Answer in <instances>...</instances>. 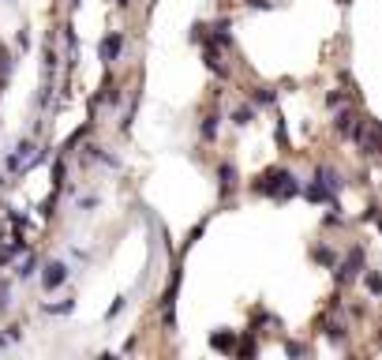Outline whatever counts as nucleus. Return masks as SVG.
<instances>
[{
	"mask_svg": "<svg viewBox=\"0 0 382 360\" xmlns=\"http://www.w3.org/2000/svg\"><path fill=\"white\" fill-rule=\"evenodd\" d=\"M251 188H255L259 196L274 199V203H288L293 196H300V180H296V173L285 169V165H274V169L259 173Z\"/></svg>",
	"mask_w": 382,
	"mask_h": 360,
	"instance_id": "f257e3e1",
	"label": "nucleus"
},
{
	"mask_svg": "<svg viewBox=\"0 0 382 360\" xmlns=\"http://www.w3.org/2000/svg\"><path fill=\"white\" fill-rule=\"evenodd\" d=\"M360 271H363V248H352V252L345 255V263L333 266V278H338V285H349V282L360 278Z\"/></svg>",
	"mask_w": 382,
	"mask_h": 360,
	"instance_id": "f03ea898",
	"label": "nucleus"
},
{
	"mask_svg": "<svg viewBox=\"0 0 382 360\" xmlns=\"http://www.w3.org/2000/svg\"><path fill=\"white\" fill-rule=\"evenodd\" d=\"M120 49H124V34H120V31L105 34V38H101V45H98L101 64H116V60H120Z\"/></svg>",
	"mask_w": 382,
	"mask_h": 360,
	"instance_id": "7ed1b4c3",
	"label": "nucleus"
},
{
	"mask_svg": "<svg viewBox=\"0 0 382 360\" xmlns=\"http://www.w3.org/2000/svg\"><path fill=\"white\" fill-rule=\"evenodd\" d=\"M64 282H68V263H45V271H42V285H45V289H60V285Z\"/></svg>",
	"mask_w": 382,
	"mask_h": 360,
	"instance_id": "20e7f679",
	"label": "nucleus"
},
{
	"mask_svg": "<svg viewBox=\"0 0 382 360\" xmlns=\"http://www.w3.org/2000/svg\"><path fill=\"white\" fill-rule=\"evenodd\" d=\"M352 128H356V113H352L349 105H338V113H333V132H338L341 139H349Z\"/></svg>",
	"mask_w": 382,
	"mask_h": 360,
	"instance_id": "39448f33",
	"label": "nucleus"
},
{
	"mask_svg": "<svg viewBox=\"0 0 382 360\" xmlns=\"http://www.w3.org/2000/svg\"><path fill=\"white\" fill-rule=\"evenodd\" d=\"M218 180H221V199H229L236 191V165L232 162H221L218 165Z\"/></svg>",
	"mask_w": 382,
	"mask_h": 360,
	"instance_id": "423d86ee",
	"label": "nucleus"
},
{
	"mask_svg": "<svg viewBox=\"0 0 382 360\" xmlns=\"http://www.w3.org/2000/svg\"><path fill=\"white\" fill-rule=\"evenodd\" d=\"M315 180L326 184V188H330L333 196H338V191H341V184H345V177H341L338 169H333V165H319V169H315Z\"/></svg>",
	"mask_w": 382,
	"mask_h": 360,
	"instance_id": "0eeeda50",
	"label": "nucleus"
},
{
	"mask_svg": "<svg viewBox=\"0 0 382 360\" xmlns=\"http://www.w3.org/2000/svg\"><path fill=\"white\" fill-rule=\"evenodd\" d=\"M300 191H304L307 203H333V199H338V196H333L326 184H319V180H307V188H300Z\"/></svg>",
	"mask_w": 382,
	"mask_h": 360,
	"instance_id": "6e6552de",
	"label": "nucleus"
},
{
	"mask_svg": "<svg viewBox=\"0 0 382 360\" xmlns=\"http://www.w3.org/2000/svg\"><path fill=\"white\" fill-rule=\"evenodd\" d=\"M218 128H221V113H207V117H202V124H199V135L207 143H214V139H218Z\"/></svg>",
	"mask_w": 382,
	"mask_h": 360,
	"instance_id": "1a4fd4ad",
	"label": "nucleus"
},
{
	"mask_svg": "<svg viewBox=\"0 0 382 360\" xmlns=\"http://www.w3.org/2000/svg\"><path fill=\"white\" fill-rule=\"evenodd\" d=\"M251 120H255V109H251V105H240L236 113H232V124H236V128H248Z\"/></svg>",
	"mask_w": 382,
	"mask_h": 360,
	"instance_id": "9d476101",
	"label": "nucleus"
},
{
	"mask_svg": "<svg viewBox=\"0 0 382 360\" xmlns=\"http://www.w3.org/2000/svg\"><path fill=\"white\" fill-rule=\"evenodd\" d=\"M210 345H214V349H221V353H232V349H236V338H232V334H214V338H210Z\"/></svg>",
	"mask_w": 382,
	"mask_h": 360,
	"instance_id": "9b49d317",
	"label": "nucleus"
},
{
	"mask_svg": "<svg viewBox=\"0 0 382 360\" xmlns=\"http://www.w3.org/2000/svg\"><path fill=\"white\" fill-rule=\"evenodd\" d=\"M34 271H38V255H26L15 274H19V278H34Z\"/></svg>",
	"mask_w": 382,
	"mask_h": 360,
	"instance_id": "f8f14e48",
	"label": "nucleus"
},
{
	"mask_svg": "<svg viewBox=\"0 0 382 360\" xmlns=\"http://www.w3.org/2000/svg\"><path fill=\"white\" fill-rule=\"evenodd\" d=\"M315 259H319L322 266H338V255H333L326 244H319V248H315Z\"/></svg>",
	"mask_w": 382,
	"mask_h": 360,
	"instance_id": "ddd939ff",
	"label": "nucleus"
},
{
	"mask_svg": "<svg viewBox=\"0 0 382 360\" xmlns=\"http://www.w3.org/2000/svg\"><path fill=\"white\" fill-rule=\"evenodd\" d=\"M251 98H255V105H274V101H277V94H274L270 87H259Z\"/></svg>",
	"mask_w": 382,
	"mask_h": 360,
	"instance_id": "4468645a",
	"label": "nucleus"
},
{
	"mask_svg": "<svg viewBox=\"0 0 382 360\" xmlns=\"http://www.w3.org/2000/svg\"><path fill=\"white\" fill-rule=\"evenodd\" d=\"M71 308H76V300H64V304H45V311H49V316H68Z\"/></svg>",
	"mask_w": 382,
	"mask_h": 360,
	"instance_id": "2eb2a0df",
	"label": "nucleus"
},
{
	"mask_svg": "<svg viewBox=\"0 0 382 360\" xmlns=\"http://www.w3.org/2000/svg\"><path fill=\"white\" fill-rule=\"evenodd\" d=\"M345 101H349V98H345V90H330V94H326V105H330V109L345 105Z\"/></svg>",
	"mask_w": 382,
	"mask_h": 360,
	"instance_id": "dca6fc26",
	"label": "nucleus"
},
{
	"mask_svg": "<svg viewBox=\"0 0 382 360\" xmlns=\"http://www.w3.org/2000/svg\"><path fill=\"white\" fill-rule=\"evenodd\" d=\"M367 289H371V293H375V297H379V293H382V274L367 271Z\"/></svg>",
	"mask_w": 382,
	"mask_h": 360,
	"instance_id": "f3484780",
	"label": "nucleus"
},
{
	"mask_svg": "<svg viewBox=\"0 0 382 360\" xmlns=\"http://www.w3.org/2000/svg\"><path fill=\"white\" fill-rule=\"evenodd\" d=\"M12 308V285H0V311Z\"/></svg>",
	"mask_w": 382,
	"mask_h": 360,
	"instance_id": "a211bd4d",
	"label": "nucleus"
},
{
	"mask_svg": "<svg viewBox=\"0 0 382 360\" xmlns=\"http://www.w3.org/2000/svg\"><path fill=\"white\" fill-rule=\"evenodd\" d=\"M274 135H277V143H281V146H288V132H285V120H281V117H277V128H274Z\"/></svg>",
	"mask_w": 382,
	"mask_h": 360,
	"instance_id": "6ab92c4d",
	"label": "nucleus"
},
{
	"mask_svg": "<svg viewBox=\"0 0 382 360\" xmlns=\"http://www.w3.org/2000/svg\"><path fill=\"white\" fill-rule=\"evenodd\" d=\"M255 353H259V345H255V341H251V338H248V341H244V345H240V357H255Z\"/></svg>",
	"mask_w": 382,
	"mask_h": 360,
	"instance_id": "aec40b11",
	"label": "nucleus"
},
{
	"mask_svg": "<svg viewBox=\"0 0 382 360\" xmlns=\"http://www.w3.org/2000/svg\"><path fill=\"white\" fill-rule=\"evenodd\" d=\"M244 4H248V8H259V12H270V8H274L270 0H244Z\"/></svg>",
	"mask_w": 382,
	"mask_h": 360,
	"instance_id": "412c9836",
	"label": "nucleus"
},
{
	"mask_svg": "<svg viewBox=\"0 0 382 360\" xmlns=\"http://www.w3.org/2000/svg\"><path fill=\"white\" fill-rule=\"evenodd\" d=\"M116 4H120V8H128V4H132V0H116Z\"/></svg>",
	"mask_w": 382,
	"mask_h": 360,
	"instance_id": "4be33fe9",
	"label": "nucleus"
},
{
	"mask_svg": "<svg viewBox=\"0 0 382 360\" xmlns=\"http://www.w3.org/2000/svg\"><path fill=\"white\" fill-rule=\"evenodd\" d=\"M79 4H83V0H71V8H79Z\"/></svg>",
	"mask_w": 382,
	"mask_h": 360,
	"instance_id": "5701e85b",
	"label": "nucleus"
},
{
	"mask_svg": "<svg viewBox=\"0 0 382 360\" xmlns=\"http://www.w3.org/2000/svg\"><path fill=\"white\" fill-rule=\"evenodd\" d=\"M379 229H382V218H379Z\"/></svg>",
	"mask_w": 382,
	"mask_h": 360,
	"instance_id": "b1692460",
	"label": "nucleus"
}]
</instances>
